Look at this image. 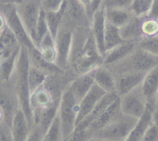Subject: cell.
I'll list each match as a JSON object with an SVG mask.
<instances>
[{
  "instance_id": "277c9868",
  "label": "cell",
  "mask_w": 158,
  "mask_h": 141,
  "mask_svg": "<svg viewBox=\"0 0 158 141\" xmlns=\"http://www.w3.org/2000/svg\"><path fill=\"white\" fill-rule=\"evenodd\" d=\"M79 102H80L74 96L73 93L68 86L60 98L57 113L63 141L66 140L75 130Z\"/></svg>"
},
{
  "instance_id": "52a82bcc",
  "label": "cell",
  "mask_w": 158,
  "mask_h": 141,
  "mask_svg": "<svg viewBox=\"0 0 158 141\" xmlns=\"http://www.w3.org/2000/svg\"><path fill=\"white\" fill-rule=\"evenodd\" d=\"M120 111L123 114L135 119H140L147 110L148 102L139 85L120 98Z\"/></svg>"
},
{
  "instance_id": "ee69618b",
  "label": "cell",
  "mask_w": 158,
  "mask_h": 141,
  "mask_svg": "<svg viewBox=\"0 0 158 141\" xmlns=\"http://www.w3.org/2000/svg\"><path fill=\"white\" fill-rule=\"evenodd\" d=\"M153 115H158V91L155 97V102H154V110Z\"/></svg>"
},
{
  "instance_id": "8d00e7d4",
  "label": "cell",
  "mask_w": 158,
  "mask_h": 141,
  "mask_svg": "<svg viewBox=\"0 0 158 141\" xmlns=\"http://www.w3.org/2000/svg\"><path fill=\"white\" fill-rule=\"evenodd\" d=\"M141 141H158V127L154 122H151L147 129Z\"/></svg>"
},
{
  "instance_id": "60d3db41",
  "label": "cell",
  "mask_w": 158,
  "mask_h": 141,
  "mask_svg": "<svg viewBox=\"0 0 158 141\" xmlns=\"http://www.w3.org/2000/svg\"><path fill=\"white\" fill-rule=\"evenodd\" d=\"M77 2H78L79 4L83 8V9H84L85 12H86V15H87V18H88L89 11V9H90V6L91 4H92L93 0H77Z\"/></svg>"
},
{
  "instance_id": "484cf974",
  "label": "cell",
  "mask_w": 158,
  "mask_h": 141,
  "mask_svg": "<svg viewBox=\"0 0 158 141\" xmlns=\"http://www.w3.org/2000/svg\"><path fill=\"white\" fill-rule=\"evenodd\" d=\"M66 8V1L61 6L60 9L54 12H46V19L47 23L48 30L51 35L55 39L59 29L61 26L63 16H64L65 10Z\"/></svg>"
},
{
  "instance_id": "7a4b0ae2",
  "label": "cell",
  "mask_w": 158,
  "mask_h": 141,
  "mask_svg": "<svg viewBox=\"0 0 158 141\" xmlns=\"http://www.w3.org/2000/svg\"><path fill=\"white\" fill-rule=\"evenodd\" d=\"M28 68H29L28 50L24 46H21L19 52L17 56L16 62L11 77L10 83L17 96L20 108L24 112L29 125L32 127L33 126L32 116L30 105H29L30 94H29L27 79Z\"/></svg>"
},
{
  "instance_id": "8992f818",
  "label": "cell",
  "mask_w": 158,
  "mask_h": 141,
  "mask_svg": "<svg viewBox=\"0 0 158 141\" xmlns=\"http://www.w3.org/2000/svg\"><path fill=\"white\" fill-rule=\"evenodd\" d=\"M15 8L25 29L35 46V27L42 9L41 0H23Z\"/></svg>"
},
{
  "instance_id": "cb8c5ba5",
  "label": "cell",
  "mask_w": 158,
  "mask_h": 141,
  "mask_svg": "<svg viewBox=\"0 0 158 141\" xmlns=\"http://www.w3.org/2000/svg\"><path fill=\"white\" fill-rule=\"evenodd\" d=\"M134 15L130 9H105L106 23L119 29L126 25Z\"/></svg>"
},
{
  "instance_id": "5bb4252c",
  "label": "cell",
  "mask_w": 158,
  "mask_h": 141,
  "mask_svg": "<svg viewBox=\"0 0 158 141\" xmlns=\"http://www.w3.org/2000/svg\"><path fill=\"white\" fill-rule=\"evenodd\" d=\"M140 86L148 102V107L154 112V102L158 91V64L146 73Z\"/></svg>"
},
{
  "instance_id": "ba28073f",
  "label": "cell",
  "mask_w": 158,
  "mask_h": 141,
  "mask_svg": "<svg viewBox=\"0 0 158 141\" xmlns=\"http://www.w3.org/2000/svg\"><path fill=\"white\" fill-rule=\"evenodd\" d=\"M0 12L5 15L7 26L12 30L22 46H24L27 50L35 47V44L28 34L26 29H25L17 13L15 6H6L0 7Z\"/></svg>"
},
{
  "instance_id": "d6a6232c",
  "label": "cell",
  "mask_w": 158,
  "mask_h": 141,
  "mask_svg": "<svg viewBox=\"0 0 158 141\" xmlns=\"http://www.w3.org/2000/svg\"><path fill=\"white\" fill-rule=\"evenodd\" d=\"M47 32H49V30H48L47 23H46V12L42 8L38 21H37L36 27H35V47L39 42L41 40V39L44 37V35Z\"/></svg>"
},
{
  "instance_id": "3957f363",
  "label": "cell",
  "mask_w": 158,
  "mask_h": 141,
  "mask_svg": "<svg viewBox=\"0 0 158 141\" xmlns=\"http://www.w3.org/2000/svg\"><path fill=\"white\" fill-rule=\"evenodd\" d=\"M158 64V57L137 46L123 60L109 67L114 75L126 72L147 73Z\"/></svg>"
},
{
  "instance_id": "7c38bea8",
  "label": "cell",
  "mask_w": 158,
  "mask_h": 141,
  "mask_svg": "<svg viewBox=\"0 0 158 141\" xmlns=\"http://www.w3.org/2000/svg\"><path fill=\"white\" fill-rule=\"evenodd\" d=\"M106 26L105 9L102 6L93 14L90 20V30L102 56L105 54L104 33Z\"/></svg>"
},
{
  "instance_id": "9a60e30c",
  "label": "cell",
  "mask_w": 158,
  "mask_h": 141,
  "mask_svg": "<svg viewBox=\"0 0 158 141\" xmlns=\"http://www.w3.org/2000/svg\"><path fill=\"white\" fill-rule=\"evenodd\" d=\"M94 84L106 93H115V76L109 67L103 64L92 70Z\"/></svg>"
},
{
  "instance_id": "bcb514c9",
  "label": "cell",
  "mask_w": 158,
  "mask_h": 141,
  "mask_svg": "<svg viewBox=\"0 0 158 141\" xmlns=\"http://www.w3.org/2000/svg\"><path fill=\"white\" fill-rule=\"evenodd\" d=\"M152 119H153V122H154L158 127V115L152 114Z\"/></svg>"
},
{
  "instance_id": "8fae6325",
  "label": "cell",
  "mask_w": 158,
  "mask_h": 141,
  "mask_svg": "<svg viewBox=\"0 0 158 141\" xmlns=\"http://www.w3.org/2000/svg\"><path fill=\"white\" fill-rule=\"evenodd\" d=\"M146 73L126 72L115 76V93L119 98L141 85Z\"/></svg>"
},
{
  "instance_id": "f546056e",
  "label": "cell",
  "mask_w": 158,
  "mask_h": 141,
  "mask_svg": "<svg viewBox=\"0 0 158 141\" xmlns=\"http://www.w3.org/2000/svg\"><path fill=\"white\" fill-rule=\"evenodd\" d=\"M42 141H63L61 128L58 115L56 116L47 131L43 135Z\"/></svg>"
},
{
  "instance_id": "9c48e42d",
  "label": "cell",
  "mask_w": 158,
  "mask_h": 141,
  "mask_svg": "<svg viewBox=\"0 0 158 141\" xmlns=\"http://www.w3.org/2000/svg\"><path fill=\"white\" fill-rule=\"evenodd\" d=\"M73 30L61 23L55 37V47L56 51V64L63 71L69 70V59L72 46Z\"/></svg>"
},
{
  "instance_id": "4dcf8cb0",
  "label": "cell",
  "mask_w": 158,
  "mask_h": 141,
  "mask_svg": "<svg viewBox=\"0 0 158 141\" xmlns=\"http://www.w3.org/2000/svg\"><path fill=\"white\" fill-rule=\"evenodd\" d=\"M153 0H134L130 10L136 16L144 17L148 14Z\"/></svg>"
},
{
  "instance_id": "d4e9b609",
  "label": "cell",
  "mask_w": 158,
  "mask_h": 141,
  "mask_svg": "<svg viewBox=\"0 0 158 141\" xmlns=\"http://www.w3.org/2000/svg\"><path fill=\"white\" fill-rule=\"evenodd\" d=\"M152 114V110L147 107V110L144 114L140 119H139L135 127L133 129L124 141H141L145 131L153 122Z\"/></svg>"
},
{
  "instance_id": "f6af8a7d",
  "label": "cell",
  "mask_w": 158,
  "mask_h": 141,
  "mask_svg": "<svg viewBox=\"0 0 158 141\" xmlns=\"http://www.w3.org/2000/svg\"><path fill=\"white\" fill-rule=\"evenodd\" d=\"M87 141H107V140H105V139H100V138L95 137V136H93V137H91L90 139H88Z\"/></svg>"
},
{
  "instance_id": "44dd1931",
  "label": "cell",
  "mask_w": 158,
  "mask_h": 141,
  "mask_svg": "<svg viewBox=\"0 0 158 141\" xmlns=\"http://www.w3.org/2000/svg\"><path fill=\"white\" fill-rule=\"evenodd\" d=\"M94 85L92 71L77 76L69 84V87L74 96L80 102Z\"/></svg>"
},
{
  "instance_id": "4316f807",
  "label": "cell",
  "mask_w": 158,
  "mask_h": 141,
  "mask_svg": "<svg viewBox=\"0 0 158 141\" xmlns=\"http://www.w3.org/2000/svg\"><path fill=\"white\" fill-rule=\"evenodd\" d=\"M120 34L119 28L110 24L106 22L104 33V46L105 53L112 50L118 45L124 43Z\"/></svg>"
},
{
  "instance_id": "ab89813d",
  "label": "cell",
  "mask_w": 158,
  "mask_h": 141,
  "mask_svg": "<svg viewBox=\"0 0 158 141\" xmlns=\"http://www.w3.org/2000/svg\"><path fill=\"white\" fill-rule=\"evenodd\" d=\"M146 17L158 20V0H153V2Z\"/></svg>"
},
{
  "instance_id": "d590c367",
  "label": "cell",
  "mask_w": 158,
  "mask_h": 141,
  "mask_svg": "<svg viewBox=\"0 0 158 141\" xmlns=\"http://www.w3.org/2000/svg\"><path fill=\"white\" fill-rule=\"evenodd\" d=\"M66 0H41L42 8L46 12H54L61 8Z\"/></svg>"
},
{
  "instance_id": "7dc6e473",
  "label": "cell",
  "mask_w": 158,
  "mask_h": 141,
  "mask_svg": "<svg viewBox=\"0 0 158 141\" xmlns=\"http://www.w3.org/2000/svg\"><path fill=\"white\" fill-rule=\"evenodd\" d=\"M2 121H3V115L1 109H0V122H2Z\"/></svg>"
},
{
  "instance_id": "f35d334b",
  "label": "cell",
  "mask_w": 158,
  "mask_h": 141,
  "mask_svg": "<svg viewBox=\"0 0 158 141\" xmlns=\"http://www.w3.org/2000/svg\"><path fill=\"white\" fill-rule=\"evenodd\" d=\"M43 135L44 134L38 126H33L26 141H42Z\"/></svg>"
},
{
  "instance_id": "ffe728a7",
  "label": "cell",
  "mask_w": 158,
  "mask_h": 141,
  "mask_svg": "<svg viewBox=\"0 0 158 141\" xmlns=\"http://www.w3.org/2000/svg\"><path fill=\"white\" fill-rule=\"evenodd\" d=\"M118 96L116 95V93H106L101 99L98 102V103L95 105L92 111L83 119L80 122H79L76 128L80 129H87L100 115L103 113V112L106 109V107L112 103L114 100L118 99Z\"/></svg>"
},
{
  "instance_id": "74e56055",
  "label": "cell",
  "mask_w": 158,
  "mask_h": 141,
  "mask_svg": "<svg viewBox=\"0 0 158 141\" xmlns=\"http://www.w3.org/2000/svg\"><path fill=\"white\" fill-rule=\"evenodd\" d=\"M0 141H13L10 126L4 121L0 122Z\"/></svg>"
},
{
  "instance_id": "d6986e66",
  "label": "cell",
  "mask_w": 158,
  "mask_h": 141,
  "mask_svg": "<svg viewBox=\"0 0 158 141\" xmlns=\"http://www.w3.org/2000/svg\"><path fill=\"white\" fill-rule=\"evenodd\" d=\"M121 113L120 106V98L114 100L110 104L101 115L88 127V130L94 134L99 130L104 127L108 123L114 120Z\"/></svg>"
},
{
  "instance_id": "5b68a950",
  "label": "cell",
  "mask_w": 158,
  "mask_h": 141,
  "mask_svg": "<svg viewBox=\"0 0 158 141\" xmlns=\"http://www.w3.org/2000/svg\"><path fill=\"white\" fill-rule=\"evenodd\" d=\"M138 120L121 112L110 123L96 132L94 136L107 141H124Z\"/></svg>"
},
{
  "instance_id": "b9f144b4",
  "label": "cell",
  "mask_w": 158,
  "mask_h": 141,
  "mask_svg": "<svg viewBox=\"0 0 158 141\" xmlns=\"http://www.w3.org/2000/svg\"><path fill=\"white\" fill-rule=\"evenodd\" d=\"M23 0H0V7L6 6H18Z\"/></svg>"
},
{
  "instance_id": "83f0119b",
  "label": "cell",
  "mask_w": 158,
  "mask_h": 141,
  "mask_svg": "<svg viewBox=\"0 0 158 141\" xmlns=\"http://www.w3.org/2000/svg\"><path fill=\"white\" fill-rule=\"evenodd\" d=\"M47 75V74L37 69L36 68L32 66L29 63L27 79L29 94L31 95L32 93H33L35 90L38 89L40 87L43 85Z\"/></svg>"
},
{
  "instance_id": "6da1fadb",
  "label": "cell",
  "mask_w": 158,
  "mask_h": 141,
  "mask_svg": "<svg viewBox=\"0 0 158 141\" xmlns=\"http://www.w3.org/2000/svg\"><path fill=\"white\" fill-rule=\"evenodd\" d=\"M100 64H103V56L91 33L90 26L74 29L69 59V71L78 76L89 72Z\"/></svg>"
},
{
  "instance_id": "836d02e7",
  "label": "cell",
  "mask_w": 158,
  "mask_h": 141,
  "mask_svg": "<svg viewBox=\"0 0 158 141\" xmlns=\"http://www.w3.org/2000/svg\"><path fill=\"white\" fill-rule=\"evenodd\" d=\"M93 137V133L88 129L75 128L72 134L65 141H87Z\"/></svg>"
},
{
  "instance_id": "f1b7e54d",
  "label": "cell",
  "mask_w": 158,
  "mask_h": 141,
  "mask_svg": "<svg viewBox=\"0 0 158 141\" xmlns=\"http://www.w3.org/2000/svg\"><path fill=\"white\" fill-rule=\"evenodd\" d=\"M137 46L158 57V36L142 37L137 42Z\"/></svg>"
},
{
  "instance_id": "7bdbcfd3",
  "label": "cell",
  "mask_w": 158,
  "mask_h": 141,
  "mask_svg": "<svg viewBox=\"0 0 158 141\" xmlns=\"http://www.w3.org/2000/svg\"><path fill=\"white\" fill-rule=\"evenodd\" d=\"M6 26H7V23H6V17L2 12H0V33L6 27Z\"/></svg>"
},
{
  "instance_id": "e0dca14e",
  "label": "cell",
  "mask_w": 158,
  "mask_h": 141,
  "mask_svg": "<svg viewBox=\"0 0 158 141\" xmlns=\"http://www.w3.org/2000/svg\"><path fill=\"white\" fill-rule=\"evenodd\" d=\"M10 129L13 141H26L29 136L32 126L21 108H19L15 112Z\"/></svg>"
},
{
  "instance_id": "2e32d148",
  "label": "cell",
  "mask_w": 158,
  "mask_h": 141,
  "mask_svg": "<svg viewBox=\"0 0 158 141\" xmlns=\"http://www.w3.org/2000/svg\"><path fill=\"white\" fill-rule=\"evenodd\" d=\"M60 99H55L50 93L42 85L41 87L35 90L29 96V105H30L32 116L37 114L43 108L60 102Z\"/></svg>"
},
{
  "instance_id": "603a6c76",
  "label": "cell",
  "mask_w": 158,
  "mask_h": 141,
  "mask_svg": "<svg viewBox=\"0 0 158 141\" xmlns=\"http://www.w3.org/2000/svg\"><path fill=\"white\" fill-rule=\"evenodd\" d=\"M28 57H29V64L35 67L40 71H43L46 74H53V73L63 71V70L60 69L56 64H52L47 61L41 55V54L36 47L28 50Z\"/></svg>"
},
{
  "instance_id": "1f68e13d",
  "label": "cell",
  "mask_w": 158,
  "mask_h": 141,
  "mask_svg": "<svg viewBox=\"0 0 158 141\" xmlns=\"http://www.w3.org/2000/svg\"><path fill=\"white\" fill-rule=\"evenodd\" d=\"M141 32L143 37L158 36V20L143 17L141 23Z\"/></svg>"
},
{
  "instance_id": "e575fe53",
  "label": "cell",
  "mask_w": 158,
  "mask_h": 141,
  "mask_svg": "<svg viewBox=\"0 0 158 141\" xmlns=\"http://www.w3.org/2000/svg\"><path fill=\"white\" fill-rule=\"evenodd\" d=\"M134 0H103L104 9H130Z\"/></svg>"
},
{
  "instance_id": "ac0fdd59",
  "label": "cell",
  "mask_w": 158,
  "mask_h": 141,
  "mask_svg": "<svg viewBox=\"0 0 158 141\" xmlns=\"http://www.w3.org/2000/svg\"><path fill=\"white\" fill-rule=\"evenodd\" d=\"M137 47V43L136 42H124L110 51H106L103 56V64L107 67L112 66L127 57Z\"/></svg>"
},
{
  "instance_id": "30bf717a",
  "label": "cell",
  "mask_w": 158,
  "mask_h": 141,
  "mask_svg": "<svg viewBox=\"0 0 158 141\" xmlns=\"http://www.w3.org/2000/svg\"><path fill=\"white\" fill-rule=\"evenodd\" d=\"M19 108L20 107L18 99L10 82H0V109L3 115V121L9 126Z\"/></svg>"
},
{
  "instance_id": "4fadbf2b",
  "label": "cell",
  "mask_w": 158,
  "mask_h": 141,
  "mask_svg": "<svg viewBox=\"0 0 158 141\" xmlns=\"http://www.w3.org/2000/svg\"><path fill=\"white\" fill-rule=\"evenodd\" d=\"M106 93L101 89L100 87L94 84L92 88L86 94V95L80 101L78 106L77 123L76 126L81 122L95 107L99 101L106 95Z\"/></svg>"
},
{
  "instance_id": "7402d4cb",
  "label": "cell",
  "mask_w": 158,
  "mask_h": 141,
  "mask_svg": "<svg viewBox=\"0 0 158 141\" xmlns=\"http://www.w3.org/2000/svg\"><path fill=\"white\" fill-rule=\"evenodd\" d=\"M143 17L134 15L131 20L119 29L121 38L125 42H137L143 37L141 32V23Z\"/></svg>"
}]
</instances>
